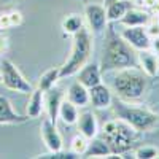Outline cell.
I'll return each mask as SVG.
<instances>
[{
  "label": "cell",
  "mask_w": 159,
  "mask_h": 159,
  "mask_svg": "<svg viewBox=\"0 0 159 159\" xmlns=\"http://www.w3.org/2000/svg\"><path fill=\"white\" fill-rule=\"evenodd\" d=\"M88 143H89V139H86L83 134H78L72 139V143H70V151H73L75 154H78L80 157H83L86 148H88Z\"/></svg>",
  "instance_id": "obj_25"
},
{
  "label": "cell",
  "mask_w": 159,
  "mask_h": 159,
  "mask_svg": "<svg viewBox=\"0 0 159 159\" xmlns=\"http://www.w3.org/2000/svg\"><path fill=\"white\" fill-rule=\"evenodd\" d=\"M134 156L137 159H154L159 156V150L153 145H142L134 151Z\"/></svg>",
  "instance_id": "obj_26"
},
{
  "label": "cell",
  "mask_w": 159,
  "mask_h": 159,
  "mask_svg": "<svg viewBox=\"0 0 159 159\" xmlns=\"http://www.w3.org/2000/svg\"><path fill=\"white\" fill-rule=\"evenodd\" d=\"M147 32L150 35V38H154V37H159V22L157 21H150L147 25Z\"/></svg>",
  "instance_id": "obj_28"
},
{
  "label": "cell",
  "mask_w": 159,
  "mask_h": 159,
  "mask_svg": "<svg viewBox=\"0 0 159 159\" xmlns=\"http://www.w3.org/2000/svg\"><path fill=\"white\" fill-rule=\"evenodd\" d=\"M111 102H113V92L107 84H103V81L89 88V103H92L94 108L99 110L110 108Z\"/></svg>",
  "instance_id": "obj_11"
},
{
  "label": "cell",
  "mask_w": 159,
  "mask_h": 159,
  "mask_svg": "<svg viewBox=\"0 0 159 159\" xmlns=\"http://www.w3.org/2000/svg\"><path fill=\"white\" fill-rule=\"evenodd\" d=\"M119 35H121L135 51L150 49L151 38H150L145 25H135V27H126V25H124V29L121 30Z\"/></svg>",
  "instance_id": "obj_8"
},
{
  "label": "cell",
  "mask_w": 159,
  "mask_h": 159,
  "mask_svg": "<svg viewBox=\"0 0 159 159\" xmlns=\"http://www.w3.org/2000/svg\"><path fill=\"white\" fill-rule=\"evenodd\" d=\"M124 67H139L137 51L111 27H107V40H105L103 45L100 70L105 75L108 72Z\"/></svg>",
  "instance_id": "obj_1"
},
{
  "label": "cell",
  "mask_w": 159,
  "mask_h": 159,
  "mask_svg": "<svg viewBox=\"0 0 159 159\" xmlns=\"http://www.w3.org/2000/svg\"><path fill=\"white\" fill-rule=\"evenodd\" d=\"M110 156H113L111 150L107 145V142H105L100 135L89 140L88 148L83 154V157H110Z\"/></svg>",
  "instance_id": "obj_19"
},
{
  "label": "cell",
  "mask_w": 159,
  "mask_h": 159,
  "mask_svg": "<svg viewBox=\"0 0 159 159\" xmlns=\"http://www.w3.org/2000/svg\"><path fill=\"white\" fill-rule=\"evenodd\" d=\"M140 2H142L140 5H143V3H145L147 7H151L153 3H156V2H157V0H140Z\"/></svg>",
  "instance_id": "obj_31"
},
{
  "label": "cell",
  "mask_w": 159,
  "mask_h": 159,
  "mask_svg": "<svg viewBox=\"0 0 159 159\" xmlns=\"http://www.w3.org/2000/svg\"><path fill=\"white\" fill-rule=\"evenodd\" d=\"M108 73L111 75V89L118 99L124 102H137L145 96L150 76L140 67H124Z\"/></svg>",
  "instance_id": "obj_2"
},
{
  "label": "cell",
  "mask_w": 159,
  "mask_h": 159,
  "mask_svg": "<svg viewBox=\"0 0 159 159\" xmlns=\"http://www.w3.org/2000/svg\"><path fill=\"white\" fill-rule=\"evenodd\" d=\"M115 2H119V0H103L105 7H107V5H110V3H115Z\"/></svg>",
  "instance_id": "obj_32"
},
{
  "label": "cell",
  "mask_w": 159,
  "mask_h": 159,
  "mask_svg": "<svg viewBox=\"0 0 159 159\" xmlns=\"http://www.w3.org/2000/svg\"><path fill=\"white\" fill-rule=\"evenodd\" d=\"M78 107L75 103H72L69 99H65L61 102V107H59V119L64 124H76V119H78Z\"/></svg>",
  "instance_id": "obj_21"
},
{
  "label": "cell",
  "mask_w": 159,
  "mask_h": 159,
  "mask_svg": "<svg viewBox=\"0 0 159 159\" xmlns=\"http://www.w3.org/2000/svg\"><path fill=\"white\" fill-rule=\"evenodd\" d=\"M40 135H42V140L49 151H59L64 148L61 132L57 130L56 123H52L49 118L43 119L42 126H40Z\"/></svg>",
  "instance_id": "obj_9"
},
{
  "label": "cell",
  "mask_w": 159,
  "mask_h": 159,
  "mask_svg": "<svg viewBox=\"0 0 159 159\" xmlns=\"http://www.w3.org/2000/svg\"><path fill=\"white\" fill-rule=\"evenodd\" d=\"M37 157H42V159H76L80 157L78 154H75L73 151H64V150H59V151H49V153H43Z\"/></svg>",
  "instance_id": "obj_27"
},
{
  "label": "cell",
  "mask_w": 159,
  "mask_h": 159,
  "mask_svg": "<svg viewBox=\"0 0 159 159\" xmlns=\"http://www.w3.org/2000/svg\"><path fill=\"white\" fill-rule=\"evenodd\" d=\"M61 25H62L64 34L73 37L76 32H80V29L84 27V16H81L80 13H70V15H67L62 19Z\"/></svg>",
  "instance_id": "obj_20"
},
{
  "label": "cell",
  "mask_w": 159,
  "mask_h": 159,
  "mask_svg": "<svg viewBox=\"0 0 159 159\" xmlns=\"http://www.w3.org/2000/svg\"><path fill=\"white\" fill-rule=\"evenodd\" d=\"M61 80V73H59V67H52V69H48L46 72H43L38 78V89H42L43 92L49 91L51 88H54L56 83Z\"/></svg>",
  "instance_id": "obj_23"
},
{
  "label": "cell",
  "mask_w": 159,
  "mask_h": 159,
  "mask_svg": "<svg viewBox=\"0 0 159 159\" xmlns=\"http://www.w3.org/2000/svg\"><path fill=\"white\" fill-rule=\"evenodd\" d=\"M75 76H76V81H80L88 89L102 83V80H103L100 64H97V62H86L83 67L75 73Z\"/></svg>",
  "instance_id": "obj_10"
},
{
  "label": "cell",
  "mask_w": 159,
  "mask_h": 159,
  "mask_svg": "<svg viewBox=\"0 0 159 159\" xmlns=\"http://www.w3.org/2000/svg\"><path fill=\"white\" fill-rule=\"evenodd\" d=\"M80 2H84V3H88V0H80Z\"/></svg>",
  "instance_id": "obj_34"
},
{
  "label": "cell",
  "mask_w": 159,
  "mask_h": 159,
  "mask_svg": "<svg viewBox=\"0 0 159 159\" xmlns=\"http://www.w3.org/2000/svg\"><path fill=\"white\" fill-rule=\"evenodd\" d=\"M0 83H2V73H0Z\"/></svg>",
  "instance_id": "obj_35"
},
{
  "label": "cell",
  "mask_w": 159,
  "mask_h": 159,
  "mask_svg": "<svg viewBox=\"0 0 159 159\" xmlns=\"http://www.w3.org/2000/svg\"><path fill=\"white\" fill-rule=\"evenodd\" d=\"M150 21H151V18H150V13L148 11L130 7L126 11V15L119 19L118 22L126 25V27H135V25H147Z\"/></svg>",
  "instance_id": "obj_16"
},
{
  "label": "cell",
  "mask_w": 159,
  "mask_h": 159,
  "mask_svg": "<svg viewBox=\"0 0 159 159\" xmlns=\"http://www.w3.org/2000/svg\"><path fill=\"white\" fill-rule=\"evenodd\" d=\"M84 21L92 35H102L108 27L107 10L99 3H86L84 7Z\"/></svg>",
  "instance_id": "obj_7"
},
{
  "label": "cell",
  "mask_w": 159,
  "mask_h": 159,
  "mask_svg": "<svg viewBox=\"0 0 159 159\" xmlns=\"http://www.w3.org/2000/svg\"><path fill=\"white\" fill-rule=\"evenodd\" d=\"M0 73H2V83L7 89L19 92V94H30L34 91L29 80H25L19 69L10 59H3L0 64Z\"/></svg>",
  "instance_id": "obj_6"
},
{
  "label": "cell",
  "mask_w": 159,
  "mask_h": 159,
  "mask_svg": "<svg viewBox=\"0 0 159 159\" xmlns=\"http://www.w3.org/2000/svg\"><path fill=\"white\" fill-rule=\"evenodd\" d=\"M111 108L116 118L123 119L130 127H134L137 132H150L159 124V116L143 107H134L130 102H124L121 99H113Z\"/></svg>",
  "instance_id": "obj_4"
},
{
  "label": "cell",
  "mask_w": 159,
  "mask_h": 159,
  "mask_svg": "<svg viewBox=\"0 0 159 159\" xmlns=\"http://www.w3.org/2000/svg\"><path fill=\"white\" fill-rule=\"evenodd\" d=\"M139 134L140 132H137L134 127H130L119 118L107 121L102 130H99V135L107 142L113 156H121L127 151H132L135 142L139 140Z\"/></svg>",
  "instance_id": "obj_3"
},
{
  "label": "cell",
  "mask_w": 159,
  "mask_h": 159,
  "mask_svg": "<svg viewBox=\"0 0 159 159\" xmlns=\"http://www.w3.org/2000/svg\"><path fill=\"white\" fill-rule=\"evenodd\" d=\"M21 24H22V15L16 10H11V11H7L3 15H0V30L18 27Z\"/></svg>",
  "instance_id": "obj_24"
},
{
  "label": "cell",
  "mask_w": 159,
  "mask_h": 159,
  "mask_svg": "<svg viewBox=\"0 0 159 159\" xmlns=\"http://www.w3.org/2000/svg\"><path fill=\"white\" fill-rule=\"evenodd\" d=\"M27 115H19L15 111L13 105L8 97L0 96V126L3 124H22L25 121H29Z\"/></svg>",
  "instance_id": "obj_12"
},
{
  "label": "cell",
  "mask_w": 159,
  "mask_h": 159,
  "mask_svg": "<svg viewBox=\"0 0 159 159\" xmlns=\"http://www.w3.org/2000/svg\"><path fill=\"white\" fill-rule=\"evenodd\" d=\"M11 0H0V5H5V3H10Z\"/></svg>",
  "instance_id": "obj_33"
},
{
  "label": "cell",
  "mask_w": 159,
  "mask_h": 159,
  "mask_svg": "<svg viewBox=\"0 0 159 159\" xmlns=\"http://www.w3.org/2000/svg\"><path fill=\"white\" fill-rule=\"evenodd\" d=\"M76 127L80 130V134H83L86 139H94L99 135V123H97V118L96 115L86 110L83 113L78 115V119H76Z\"/></svg>",
  "instance_id": "obj_13"
},
{
  "label": "cell",
  "mask_w": 159,
  "mask_h": 159,
  "mask_svg": "<svg viewBox=\"0 0 159 159\" xmlns=\"http://www.w3.org/2000/svg\"><path fill=\"white\" fill-rule=\"evenodd\" d=\"M65 99H69L76 107L83 108L89 103V89L86 86H83L80 81H73L67 89V97Z\"/></svg>",
  "instance_id": "obj_17"
},
{
  "label": "cell",
  "mask_w": 159,
  "mask_h": 159,
  "mask_svg": "<svg viewBox=\"0 0 159 159\" xmlns=\"http://www.w3.org/2000/svg\"><path fill=\"white\" fill-rule=\"evenodd\" d=\"M7 48H8V40H7V37H5L2 32H0V54H2V52H5Z\"/></svg>",
  "instance_id": "obj_30"
},
{
  "label": "cell",
  "mask_w": 159,
  "mask_h": 159,
  "mask_svg": "<svg viewBox=\"0 0 159 159\" xmlns=\"http://www.w3.org/2000/svg\"><path fill=\"white\" fill-rule=\"evenodd\" d=\"M45 110V92L42 89H34L29 94V100H27V107H25V115L30 119L38 118L42 115V111Z\"/></svg>",
  "instance_id": "obj_18"
},
{
  "label": "cell",
  "mask_w": 159,
  "mask_h": 159,
  "mask_svg": "<svg viewBox=\"0 0 159 159\" xmlns=\"http://www.w3.org/2000/svg\"><path fill=\"white\" fill-rule=\"evenodd\" d=\"M91 52H92V34L89 32V29L83 27L73 35L72 52L67 57V61L59 67L61 80L73 76L86 62H89Z\"/></svg>",
  "instance_id": "obj_5"
},
{
  "label": "cell",
  "mask_w": 159,
  "mask_h": 159,
  "mask_svg": "<svg viewBox=\"0 0 159 159\" xmlns=\"http://www.w3.org/2000/svg\"><path fill=\"white\" fill-rule=\"evenodd\" d=\"M132 7L130 0H119V2H115V3H110L105 7L107 10V18H108V22H118L121 19L126 11Z\"/></svg>",
  "instance_id": "obj_22"
},
{
  "label": "cell",
  "mask_w": 159,
  "mask_h": 159,
  "mask_svg": "<svg viewBox=\"0 0 159 159\" xmlns=\"http://www.w3.org/2000/svg\"><path fill=\"white\" fill-rule=\"evenodd\" d=\"M62 100H64L62 91L56 88H51L49 91L45 92V110L52 123H57V119H59V107H61Z\"/></svg>",
  "instance_id": "obj_15"
},
{
  "label": "cell",
  "mask_w": 159,
  "mask_h": 159,
  "mask_svg": "<svg viewBox=\"0 0 159 159\" xmlns=\"http://www.w3.org/2000/svg\"><path fill=\"white\" fill-rule=\"evenodd\" d=\"M150 49L154 52L156 56H159V37L151 38V42H150Z\"/></svg>",
  "instance_id": "obj_29"
},
{
  "label": "cell",
  "mask_w": 159,
  "mask_h": 159,
  "mask_svg": "<svg viewBox=\"0 0 159 159\" xmlns=\"http://www.w3.org/2000/svg\"><path fill=\"white\" fill-rule=\"evenodd\" d=\"M137 61L139 67L150 78H156L159 75V56H156L151 49L137 51Z\"/></svg>",
  "instance_id": "obj_14"
}]
</instances>
